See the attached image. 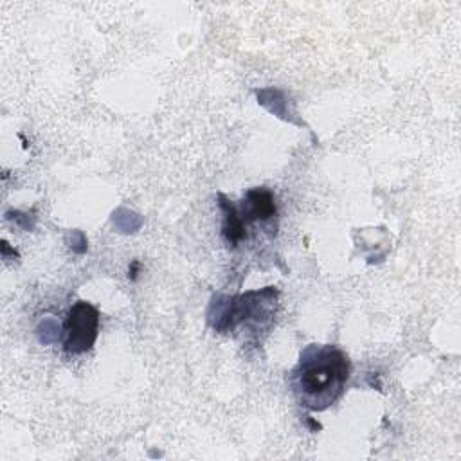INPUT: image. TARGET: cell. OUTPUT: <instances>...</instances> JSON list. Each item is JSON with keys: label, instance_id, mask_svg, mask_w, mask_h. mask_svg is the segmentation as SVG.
<instances>
[{"label": "cell", "instance_id": "6da1fadb", "mask_svg": "<svg viewBox=\"0 0 461 461\" xmlns=\"http://www.w3.org/2000/svg\"><path fill=\"white\" fill-rule=\"evenodd\" d=\"M351 364L333 344H310L301 351L297 366L288 375V385L308 411H324L344 393Z\"/></svg>", "mask_w": 461, "mask_h": 461}, {"label": "cell", "instance_id": "7a4b0ae2", "mask_svg": "<svg viewBox=\"0 0 461 461\" xmlns=\"http://www.w3.org/2000/svg\"><path fill=\"white\" fill-rule=\"evenodd\" d=\"M277 290L276 286H267L258 292H247L245 295L232 297L227 301L225 312L214 322V328L220 331L234 330L240 322L256 321L259 326H268L274 319Z\"/></svg>", "mask_w": 461, "mask_h": 461}, {"label": "cell", "instance_id": "3957f363", "mask_svg": "<svg viewBox=\"0 0 461 461\" xmlns=\"http://www.w3.org/2000/svg\"><path fill=\"white\" fill-rule=\"evenodd\" d=\"M65 340L63 348L67 353H85L88 351L99 331V312L86 301H77L70 310L63 322Z\"/></svg>", "mask_w": 461, "mask_h": 461}, {"label": "cell", "instance_id": "277c9868", "mask_svg": "<svg viewBox=\"0 0 461 461\" xmlns=\"http://www.w3.org/2000/svg\"><path fill=\"white\" fill-rule=\"evenodd\" d=\"M245 223H252L256 220L268 221L277 216V209L274 203V194L268 189H250L247 193L243 211H240Z\"/></svg>", "mask_w": 461, "mask_h": 461}, {"label": "cell", "instance_id": "5b68a950", "mask_svg": "<svg viewBox=\"0 0 461 461\" xmlns=\"http://www.w3.org/2000/svg\"><path fill=\"white\" fill-rule=\"evenodd\" d=\"M220 207L223 209L225 216H223V236L229 243V247H236L241 240L247 238V230H245V221L240 214V211L220 194Z\"/></svg>", "mask_w": 461, "mask_h": 461}]
</instances>
